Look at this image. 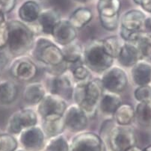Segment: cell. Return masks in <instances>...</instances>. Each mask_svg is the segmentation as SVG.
Listing matches in <instances>:
<instances>
[{"label": "cell", "mask_w": 151, "mask_h": 151, "mask_svg": "<svg viewBox=\"0 0 151 151\" xmlns=\"http://www.w3.org/2000/svg\"><path fill=\"white\" fill-rule=\"evenodd\" d=\"M106 151H125L135 145L136 136L129 126L117 125L113 118L102 124L100 135Z\"/></svg>", "instance_id": "6da1fadb"}, {"label": "cell", "mask_w": 151, "mask_h": 151, "mask_svg": "<svg viewBox=\"0 0 151 151\" xmlns=\"http://www.w3.org/2000/svg\"><path fill=\"white\" fill-rule=\"evenodd\" d=\"M103 90L100 79H91L87 83H76L72 100L85 111L88 118L94 117Z\"/></svg>", "instance_id": "7a4b0ae2"}, {"label": "cell", "mask_w": 151, "mask_h": 151, "mask_svg": "<svg viewBox=\"0 0 151 151\" xmlns=\"http://www.w3.org/2000/svg\"><path fill=\"white\" fill-rule=\"evenodd\" d=\"M34 41V33L25 23L17 19L8 21L6 47L10 55L15 57L24 55L32 50Z\"/></svg>", "instance_id": "3957f363"}, {"label": "cell", "mask_w": 151, "mask_h": 151, "mask_svg": "<svg viewBox=\"0 0 151 151\" xmlns=\"http://www.w3.org/2000/svg\"><path fill=\"white\" fill-rule=\"evenodd\" d=\"M114 61V58L105 51L102 40H91L83 50L82 62L93 72L103 73L112 66Z\"/></svg>", "instance_id": "277c9868"}, {"label": "cell", "mask_w": 151, "mask_h": 151, "mask_svg": "<svg viewBox=\"0 0 151 151\" xmlns=\"http://www.w3.org/2000/svg\"><path fill=\"white\" fill-rule=\"evenodd\" d=\"M32 56L48 67H55L65 62L62 50L53 40L45 37L35 39L32 46Z\"/></svg>", "instance_id": "5b68a950"}, {"label": "cell", "mask_w": 151, "mask_h": 151, "mask_svg": "<svg viewBox=\"0 0 151 151\" xmlns=\"http://www.w3.org/2000/svg\"><path fill=\"white\" fill-rule=\"evenodd\" d=\"M37 122V111L30 108H23L10 116L6 126L7 132L13 135H19L23 129L36 126Z\"/></svg>", "instance_id": "8992f818"}, {"label": "cell", "mask_w": 151, "mask_h": 151, "mask_svg": "<svg viewBox=\"0 0 151 151\" xmlns=\"http://www.w3.org/2000/svg\"><path fill=\"white\" fill-rule=\"evenodd\" d=\"M67 108L66 100L48 92L37 105V113L42 120L63 117Z\"/></svg>", "instance_id": "52a82bcc"}, {"label": "cell", "mask_w": 151, "mask_h": 151, "mask_svg": "<svg viewBox=\"0 0 151 151\" xmlns=\"http://www.w3.org/2000/svg\"><path fill=\"white\" fill-rule=\"evenodd\" d=\"M100 80L105 90L117 93L124 91L129 82L127 72L121 67L114 65L103 73Z\"/></svg>", "instance_id": "ba28073f"}, {"label": "cell", "mask_w": 151, "mask_h": 151, "mask_svg": "<svg viewBox=\"0 0 151 151\" xmlns=\"http://www.w3.org/2000/svg\"><path fill=\"white\" fill-rule=\"evenodd\" d=\"M9 70L11 75L20 82H31L37 74L35 63L24 55L17 57L10 64Z\"/></svg>", "instance_id": "9c48e42d"}, {"label": "cell", "mask_w": 151, "mask_h": 151, "mask_svg": "<svg viewBox=\"0 0 151 151\" xmlns=\"http://www.w3.org/2000/svg\"><path fill=\"white\" fill-rule=\"evenodd\" d=\"M69 151H106L100 135L92 132H82L73 137Z\"/></svg>", "instance_id": "30bf717a"}, {"label": "cell", "mask_w": 151, "mask_h": 151, "mask_svg": "<svg viewBox=\"0 0 151 151\" xmlns=\"http://www.w3.org/2000/svg\"><path fill=\"white\" fill-rule=\"evenodd\" d=\"M63 118L65 129L76 133L83 132L88 124V117L76 103L68 106Z\"/></svg>", "instance_id": "8fae6325"}, {"label": "cell", "mask_w": 151, "mask_h": 151, "mask_svg": "<svg viewBox=\"0 0 151 151\" xmlns=\"http://www.w3.org/2000/svg\"><path fill=\"white\" fill-rule=\"evenodd\" d=\"M19 141L24 150L27 151H39L44 147L45 134L38 126L23 129L19 133Z\"/></svg>", "instance_id": "7c38bea8"}, {"label": "cell", "mask_w": 151, "mask_h": 151, "mask_svg": "<svg viewBox=\"0 0 151 151\" xmlns=\"http://www.w3.org/2000/svg\"><path fill=\"white\" fill-rule=\"evenodd\" d=\"M74 85L72 79L65 73L52 76L48 88L49 93L57 95L64 100H70L73 97Z\"/></svg>", "instance_id": "4fadbf2b"}, {"label": "cell", "mask_w": 151, "mask_h": 151, "mask_svg": "<svg viewBox=\"0 0 151 151\" xmlns=\"http://www.w3.org/2000/svg\"><path fill=\"white\" fill-rule=\"evenodd\" d=\"M51 35L55 44L64 47L74 42L77 37V30L68 19H61L52 29Z\"/></svg>", "instance_id": "5bb4252c"}, {"label": "cell", "mask_w": 151, "mask_h": 151, "mask_svg": "<svg viewBox=\"0 0 151 151\" xmlns=\"http://www.w3.org/2000/svg\"><path fill=\"white\" fill-rule=\"evenodd\" d=\"M131 78L136 86L151 84V63L141 59L131 68Z\"/></svg>", "instance_id": "9a60e30c"}, {"label": "cell", "mask_w": 151, "mask_h": 151, "mask_svg": "<svg viewBox=\"0 0 151 151\" xmlns=\"http://www.w3.org/2000/svg\"><path fill=\"white\" fill-rule=\"evenodd\" d=\"M146 17V14L142 10L131 9L122 15L120 19V23L121 27L131 31L140 32L143 31Z\"/></svg>", "instance_id": "2e32d148"}, {"label": "cell", "mask_w": 151, "mask_h": 151, "mask_svg": "<svg viewBox=\"0 0 151 151\" xmlns=\"http://www.w3.org/2000/svg\"><path fill=\"white\" fill-rule=\"evenodd\" d=\"M61 15L56 9L48 8L41 9L37 22L39 28L44 34L51 35L52 29L61 20Z\"/></svg>", "instance_id": "e0dca14e"}, {"label": "cell", "mask_w": 151, "mask_h": 151, "mask_svg": "<svg viewBox=\"0 0 151 151\" xmlns=\"http://www.w3.org/2000/svg\"><path fill=\"white\" fill-rule=\"evenodd\" d=\"M116 59H117L121 66L124 68H132L139 60L143 58L135 44L124 42L119 55Z\"/></svg>", "instance_id": "ac0fdd59"}, {"label": "cell", "mask_w": 151, "mask_h": 151, "mask_svg": "<svg viewBox=\"0 0 151 151\" xmlns=\"http://www.w3.org/2000/svg\"><path fill=\"white\" fill-rule=\"evenodd\" d=\"M47 93V88L42 82H29L23 91V100L28 105H38Z\"/></svg>", "instance_id": "d6986e66"}, {"label": "cell", "mask_w": 151, "mask_h": 151, "mask_svg": "<svg viewBox=\"0 0 151 151\" xmlns=\"http://www.w3.org/2000/svg\"><path fill=\"white\" fill-rule=\"evenodd\" d=\"M122 103V97L120 93L106 91V92H103L102 95L98 108L103 114L113 116L116 110Z\"/></svg>", "instance_id": "ffe728a7"}, {"label": "cell", "mask_w": 151, "mask_h": 151, "mask_svg": "<svg viewBox=\"0 0 151 151\" xmlns=\"http://www.w3.org/2000/svg\"><path fill=\"white\" fill-rule=\"evenodd\" d=\"M41 11L40 5L34 0L23 2L18 10V16L23 23H32L36 22Z\"/></svg>", "instance_id": "44dd1931"}, {"label": "cell", "mask_w": 151, "mask_h": 151, "mask_svg": "<svg viewBox=\"0 0 151 151\" xmlns=\"http://www.w3.org/2000/svg\"><path fill=\"white\" fill-rule=\"evenodd\" d=\"M18 88L13 81L10 79L0 80V105L10 106L17 100Z\"/></svg>", "instance_id": "7402d4cb"}, {"label": "cell", "mask_w": 151, "mask_h": 151, "mask_svg": "<svg viewBox=\"0 0 151 151\" xmlns=\"http://www.w3.org/2000/svg\"><path fill=\"white\" fill-rule=\"evenodd\" d=\"M113 119L119 126H129L135 120V108L128 103H122L113 114Z\"/></svg>", "instance_id": "603a6c76"}, {"label": "cell", "mask_w": 151, "mask_h": 151, "mask_svg": "<svg viewBox=\"0 0 151 151\" xmlns=\"http://www.w3.org/2000/svg\"><path fill=\"white\" fill-rule=\"evenodd\" d=\"M41 128L46 136L48 138L61 135L65 129V125L63 117H52L42 120Z\"/></svg>", "instance_id": "cb8c5ba5"}, {"label": "cell", "mask_w": 151, "mask_h": 151, "mask_svg": "<svg viewBox=\"0 0 151 151\" xmlns=\"http://www.w3.org/2000/svg\"><path fill=\"white\" fill-rule=\"evenodd\" d=\"M93 19L91 10L88 8H79L76 9L68 19L72 26L76 29H82L88 24Z\"/></svg>", "instance_id": "d4e9b609"}, {"label": "cell", "mask_w": 151, "mask_h": 151, "mask_svg": "<svg viewBox=\"0 0 151 151\" xmlns=\"http://www.w3.org/2000/svg\"><path fill=\"white\" fill-rule=\"evenodd\" d=\"M63 55L64 61L70 64H75L82 61L83 57V47L82 45L76 43H71L67 46L63 47Z\"/></svg>", "instance_id": "484cf974"}, {"label": "cell", "mask_w": 151, "mask_h": 151, "mask_svg": "<svg viewBox=\"0 0 151 151\" xmlns=\"http://www.w3.org/2000/svg\"><path fill=\"white\" fill-rule=\"evenodd\" d=\"M135 119L142 127H151V101L138 103L135 108Z\"/></svg>", "instance_id": "4316f807"}, {"label": "cell", "mask_w": 151, "mask_h": 151, "mask_svg": "<svg viewBox=\"0 0 151 151\" xmlns=\"http://www.w3.org/2000/svg\"><path fill=\"white\" fill-rule=\"evenodd\" d=\"M121 8V0H99L97 3L99 16L112 17L118 15Z\"/></svg>", "instance_id": "83f0119b"}, {"label": "cell", "mask_w": 151, "mask_h": 151, "mask_svg": "<svg viewBox=\"0 0 151 151\" xmlns=\"http://www.w3.org/2000/svg\"><path fill=\"white\" fill-rule=\"evenodd\" d=\"M102 44L105 51L110 56L116 59L124 43H122V39L118 36H109L102 40Z\"/></svg>", "instance_id": "f1b7e54d"}, {"label": "cell", "mask_w": 151, "mask_h": 151, "mask_svg": "<svg viewBox=\"0 0 151 151\" xmlns=\"http://www.w3.org/2000/svg\"><path fill=\"white\" fill-rule=\"evenodd\" d=\"M133 44L138 47L143 59L151 60V35L142 31Z\"/></svg>", "instance_id": "f546056e"}, {"label": "cell", "mask_w": 151, "mask_h": 151, "mask_svg": "<svg viewBox=\"0 0 151 151\" xmlns=\"http://www.w3.org/2000/svg\"><path fill=\"white\" fill-rule=\"evenodd\" d=\"M69 142L62 134L50 138L45 147L46 151H69Z\"/></svg>", "instance_id": "4dcf8cb0"}, {"label": "cell", "mask_w": 151, "mask_h": 151, "mask_svg": "<svg viewBox=\"0 0 151 151\" xmlns=\"http://www.w3.org/2000/svg\"><path fill=\"white\" fill-rule=\"evenodd\" d=\"M91 70L85 64H76L72 70V77L76 83H86L91 79Z\"/></svg>", "instance_id": "1f68e13d"}, {"label": "cell", "mask_w": 151, "mask_h": 151, "mask_svg": "<svg viewBox=\"0 0 151 151\" xmlns=\"http://www.w3.org/2000/svg\"><path fill=\"white\" fill-rule=\"evenodd\" d=\"M18 142L14 135L10 133H0V151H16Z\"/></svg>", "instance_id": "d6a6232c"}, {"label": "cell", "mask_w": 151, "mask_h": 151, "mask_svg": "<svg viewBox=\"0 0 151 151\" xmlns=\"http://www.w3.org/2000/svg\"><path fill=\"white\" fill-rule=\"evenodd\" d=\"M134 98L138 103L151 101V85H141L137 86L134 91Z\"/></svg>", "instance_id": "836d02e7"}, {"label": "cell", "mask_w": 151, "mask_h": 151, "mask_svg": "<svg viewBox=\"0 0 151 151\" xmlns=\"http://www.w3.org/2000/svg\"><path fill=\"white\" fill-rule=\"evenodd\" d=\"M100 23L105 29L108 31H114L118 28L120 24V16L115 15L112 17L99 16Z\"/></svg>", "instance_id": "e575fe53"}, {"label": "cell", "mask_w": 151, "mask_h": 151, "mask_svg": "<svg viewBox=\"0 0 151 151\" xmlns=\"http://www.w3.org/2000/svg\"><path fill=\"white\" fill-rule=\"evenodd\" d=\"M141 32H142V31H140V32L131 31L121 26V29H120V37L123 40H124V42L135 43L137 40V39H138Z\"/></svg>", "instance_id": "d590c367"}, {"label": "cell", "mask_w": 151, "mask_h": 151, "mask_svg": "<svg viewBox=\"0 0 151 151\" xmlns=\"http://www.w3.org/2000/svg\"><path fill=\"white\" fill-rule=\"evenodd\" d=\"M15 5L16 0H0V11L6 14L14 8Z\"/></svg>", "instance_id": "8d00e7d4"}, {"label": "cell", "mask_w": 151, "mask_h": 151, "mask_svg": "<svg viewBox=\"0 0 151 151\" xmlns=\"http://www.w3.org/2000/svg\"><path fill=\"white\" fill-rule=\"evenodd\" d=\"M8 40V21L5 24L0 26V49L6 47Z\"/></svg>", "instance_id": "74e56055"}, {"label": "cell", "mask_w": 151, "mask_h": 151, "mask_svg": "<svg viewBox=\"0 0 151 151\" xmlns=\"http://www.w3.org/2000/svg\"><path fill=\"white\" fill-rule=\"evenodd\" d=\"M9 52L0 49V72L3 70L9 63Z\"/></svg>", "instance_id": "f35d334b"}, {"label": "cell", "mask_w": 151, "mask_h": 151, "mask_svg": "<svg viewBox=\"0 0 151 151\" xmlns=\"http://www.w3.org/2000/svg\"><path fill=\"white\" fill-rule=\"evenodd\" d=\"M139 6H141L144 12L151 14V0H141Z\"/></svg>", "instance_id": "ab89813d"}, {"label": "cell", "mask_w": 151, "mask_h": 151, "mask_svg": "<svg viewBox=\"0 0 151 151\" xmlns=\"http://www.w3.org/2000/svg\"><path fill=\"white\" fill-rule=\"evenodd\" d=\"M143 31L151 35V16H147L144 23Z\"/></svg>", "instance_id": "60d3db41"}, {"label": "cell", "mask_w": 151, "mask_h": 151, "mask_svg": "<svg viewBox=\"0 0 151 151\" xmlns=\"http://www.w3.org/2000/svg\"><path fill=\"white\" fill-rule=\"evenodd\" d=\"M125 151H143V150L139 147L136 146V145H133V146L129 147L128 149L126 150Z\"/></svg>", "instance_id": "b9f144b4"}, {"label": "cell", "mask_w": 151, "mask_h": 151, "mask_svg": "<svg viewBox=\"0 0 151 151\" xmlns=\"http://www.w3.org/2000/svg\"><path fill=\"white\" fill-rule=\"evenodd\" d=\"M73 1L76 2H78V3H86L90 0H73Z\"/></svg>", "instance_id": "7bdbcfd3"}, {"label": "cell", "mask_w": 151, "mask_h": 151, "mask_svg": "<svg viewBox=\"0 0 151 151\" xmlns=\"http://www.w3.org/2000/svg\"><path fill=\"white\" fill-rule=\"evenodd\" d=\"M143 151H151V145L147 146L145 149H143Z\"/></svg>", "instance_id": "ee69618b"}, {"label": "cell", "mask_w": 151, "mask_h": 151, "mask_svg": "<svg viewBox=\"0 0 151 151\" xmlns=\"http://www.w3.org/2000/svg\"><path fill=\"white\" fill-rule=\"evenodd\" d=\"M133 2H135V3L136 4V5H139L140 2H141V0H133Z\"/></svg>", "instance_id": "f6af8a7d"}, {"label": "cell", "mask_w": 151, "mask_h": 151, "mask_svg": "<svg viewBox=\"0 0 151 151\" xmlns=\"http://www.w3.org/2000/svg\"><path fill=\"white\" fill-rule=\"evenodd\" d=\"M16 151H27V150H26L24 149H19V150H17Z\"/></svg>", "instance_id": "bcb514c9"}]
</instances>
